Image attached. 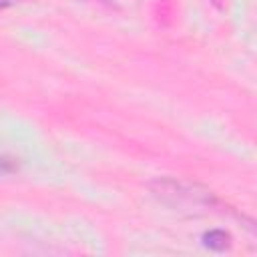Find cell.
<instances>
[{
	"instance_id": "6da1fadb",
	"label": "cell",
	"mask_w": 257,
	"mask_h": 257,
	"mask_svg": "<svg viewBox=\"0 0 257 257\" xmlns=\"http://www.w3.org/2000/svg\"><path fill=\"white\" fill-rule=\"evenodd\" d=\"M203 243H205V247H209L213 251H223L231 245V237H229V233H225L221 229H213L203 235Z\"/></svg>"
},
{
	"instance_id": "7a4b0ae2",
	"label": "cell",
	"mask_w": 257,
	"mask_h": 257,
	"mask_svg": "<svg viewBox=\"0 0 257 257\" xmlns=\"http://www.w3.org/2000/svg\"><path fill=\"white\" fill-rule=\"evenodd\" d=\"M18 0H0V10H4V8H8V6H12V4H16Z\"/></svg>"
},
{
	"instance_id": "3957f363",
	"label": "cell",
	"mask_w": 257,
	"mask_h": 257,
	"mask_svg": "<svg viewBox=\"0 0 257 257\" xmlns=\"http://www.w3.org/2000/svg\"><path fill=\"white\" fill-rule=\"evenodd\" d=\"M10 169V165H8V161H4V159H0V171H8Z\"/></svg>"
}]
</instances>
